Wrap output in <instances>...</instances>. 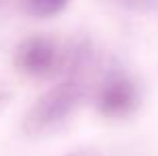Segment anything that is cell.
I'll use <instances>...</instances> for the list:
<instances>
[{
  "label": "cell",
  "instance_id": "6da1fadb",
  "mask_svg": "<svg viewBox=\"0 0 158 156\" xmlns=\"http://www.w3.org/2000/svg\"><path fill=\"white\" fill-rule=\"evenodd\" d=\"M85 96V83L79 75H71L66 81L47 90L30 107L24 118V133L30 137L47 135L56 130Z\"/></svg>",
  "mask_w": 158,
  "mask_h": 156
},
{
  "label": "cell",
  "instance_id": "7a4b0ae2",
  "mask_svg": "<svg viewBox=\"0 0 158 156\" xmlns=\"http://www.w3.org/2000/svg\"><path fill=\"white\" fill-rule=\"evenodd\" d=\"M15 66L30 77H52L66 66V56L52 36H30L15 49Z\"/></svg>",
  "mask_w": 158,
  "mask_h": 156
},
{
  "label": "cell",
  "instance_id": "3957f363",
  "mask_svg": "<svg viewBox=\"0 0 158 156\" xmlns=\"http://www.w3.org/2000/svg\"><path fill=\"white\" fill-rule=\"evenodd\" d=\"M139 107L137 86L124 75H109L96 92V109L107 118H126Z\"/></svg>",
  "mask_w": 158,
  "mask_h": 156
},
{
  "label": "cell",
  "instance_id": "277c9868",
  "mask_svg": "<svg viewBox=\"0 0 158 156\" xmlns=\"http://www.w3.org/2000/svg\"><path fill=\"white\" fill-rule=\"evenodd\" d=\"M69 0H30L32 9L41 15H53V13H60L64 6H66Z\"/></svg>",
  "mask_w": 158,
  "mask_h": 156
},
{
  "label": "cell",
  "instance_id": "5b68a950",
  "mask_svg": "<svg viewBox=\"0 0 158 156\" xmlns=\"http://www.w3.org/2000/svg\"><path fill=\"white\" fill-rule=\"evenodd\" d=\"M122 6L132 9V11H141V13H154L158 11V0H115Z\"/></svg>",
  "mask_w": 158,
  "mask_h": 156
},
{
  "label": "cell",
  "instance_id": "8992f818",
  "mask_svg": "<svg viewBox=\"0 0 158 156\" xmlns=\"http://www.w3.org/2000/svg\"><path fill=\"white\" fill-rule=\"evenodd\" d=\"M64 156H103L98 150H92V148H83V150H75V152H69Z\"/></svg>",
  "mask_w": 158,
  "mask_h": 156
}]
</instances>
